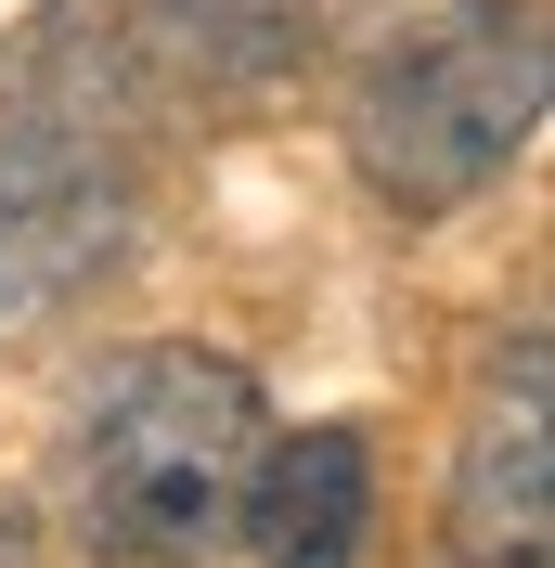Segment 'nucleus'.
Returning <instances> with one entry per match:
<instances>
[{
  "instance_id": "7ed1b4c3",
  "label": "nucleus",
  "mask_w": 555,
  "mask_h": 568,
  "mask_svg": "<svg viewBox=\"0 0 555 568\" xmlns=\"http://www.w3.org/2000/svg\"><path fill=\"white\" fill-rule=\"evenodd\" d=\"M130 130L117 39H0V297L104 272L130 220Z\"/></svg>"
},
{
  "instance_id": "f03ea898",
  "label": "nucleus",
  "mask_w": 555,
  "mask_h": 568,
  "mask_svg": "<svg viewBox=\"0 0 555 568\" xmlns=\"http://www.w3.org/2000/svg\"><path fill=\"white\" fill-rule=\"evenodd\" d=\"M543 0H465V13H426V27H401L362 65V91H349V155H362V181H375L401 220H452L478 207L491 181L529 155V130H543Z\"/></svg>"
},
{
  "instance_id": "f257e3e1",
  "label": "nucleus",
  "mask_w": 555,
  "mask_h": 568,
  "mask_svg": "<svg viewBox=\"0 0 555 568\" xmlns=\"http://www.w3.org/2000/svg\"><path fill=\"white\" fill-rule=\"evenodd\" d=\"M259 453H272V400L233 349H194V336L130 349L65 453L78 542L104 568H220V542H245Z\"/></svg>"
},
{
  "instance_id": "423d86ee",
  "label": "nucleus",
  "mask_w": 555,
  "mask_h": 568,
  "mask_svg": "<svg viewBox=\"0 0 555 568\" xmlns=\"http://www.w3.org/2000/svg\"><path fill=\"white\" fill-rule=\"evenodd\" d=\"M0 568H27V517H13V504H0Z\"/></svg>"
},
{
  "instance_id": "39448f33",
  "label": "nucleus",
  "mask_w": 555,
  "mask_h": 568,
  "mask_svg": "<svg viewBox=\"0 0 555 568\" xmlns=\"http://www.w3.org/2000/svg\"><path fill=\"white\" fill-rule=\"evenodd\" d=\"M245 542H259V568H362V542H375V453L349 426L272 439L259 491H245Z\"/></svg>"
},
{
  "instance_id": "20e7f679",
  "label": "nucleus",
  "mask_w": 555,
  "mask_h": 568,
  "mask_svg": "<svg viewBox=\"0 0 555 568\" xmlns=\"http://www.w3.org/2000/svg\"><path fill=\"white\" fill-rule=\"evenodd\" d=\"M555 426H543V336L491 362L478 414H465V453H452V491H440V542L452 568H543L555 556Z\"/></svg>"
}]
</instances>
